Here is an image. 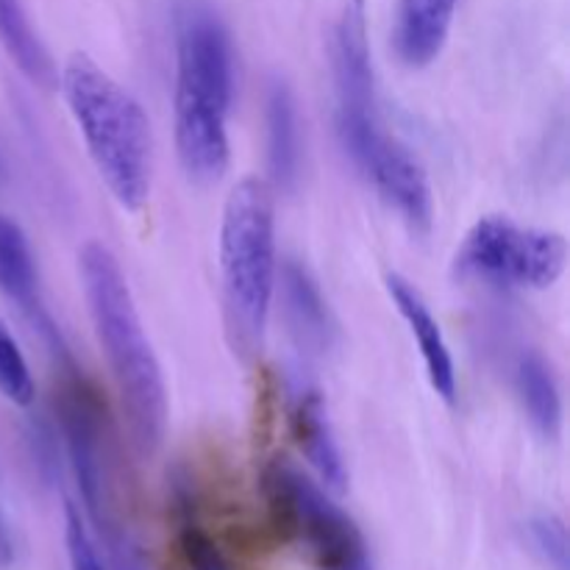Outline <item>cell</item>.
Returning <instances> with one entry per match:
<instances>
[{
  "instance_id": "1",
  "label": "cell",
  "mask_w": 570,
  "mask_h": 570,
  "mask_svg": "<svg viewBox=\"0 0 570 570\" xmlns=\"http://www.w3.org/2000/svg\"><path fill=\"white\" fill-rule=\"evenodd\" d=\"M83 298L134 445L142 456L159 451L167 429V387L137 301L106 245L89 243L78 254Z\"/></svg>"
},
{
  "instance_id": "2",
  "label": "cell",
  "mask_w": 570,
  "mask_h": 570,
  "mask_svg": "<svg viewBox=\"0 0 570 570\" xmlns=\"http://www.w3.org/2000/svg\"><path fill=\"white\" fill-rule=\"evenodd\" d=\"M56 83L111 198L128 212L142 209L154 176V137L142 104L87 53H72Z\"/></svg>"
},
{
  "instance_id": "3",
  "label": "cell",
  "mask_w": 570,
  "mask_h": 570,
  "mask_svg": "<svg viewBox=\"0 0 570 570\" xmlns=\"http://www.w3.org/2000/svg\"><path fill=\"white\" fill-rule=\"evenodd\" d=\"M234 92L232 39L212 11H193L176 39L173 128L181 170L195 184L220 181L228 170V111Z\"/></svg>"
},
{
  "instance_id": "4",
  "label": "cell",
  "mask_w": 570,
  "mask_h": 570,
  "mask_svg": "<svg viewBox=\"0 0 570 570\" xmlns=\"http://www.w3.org/2000/svg\"><path fill=\"white\" fill-rule=\"evenodd\" d=\"M278 282L273 189L243 178L228 193L220 223V284L228 343L239 360H256Z\"/></svg>"
},
{
  "instance_id": "5",
  "label": "cell",
  "mask_w": 570,
  "mask_h": 570,
  "mask_svg": "<svg viewBox=\"0 0 570 570\" xmlns=\"http://www.w3.org/2000/svg\"><path fill=\"white\" fill-rule=\"evenodd\" d=\"M267 527L276 540H304L317 570H373L356 523L284 460L262 473Z\"/></svg>"
},
{
  "instance_id": "6",
  "label": "cell",
  "mask_w": 570,
  "mask_h": 570,
  "mask_svg": "<svg viewBox=\"0 0 570 570\" xmlns=\"http://www.w3.org/2000/svg\"><path fill=\"white\" fill-rule=\"evenodd\" d=\"M462 278L507 289H546L568 265V243L554 232L529 228L510 217H482L456 250Z\"/></svg>"
},
{
  "instance_id": "7",
  "label": "cell",
  "mask_w": 570,
  "mask_h": 570,
  "mask_svg": "<svg viewBox=\"0 0 570 570\" xmlns=\"http://www.w3.org/2000/svg\"><path fill=\"white\" fill-rule=\"evenodd\" d=\"M337 137L379 198L415 232L432 226V187L415 156L382 126L379 109L337 111Z\"/></svg>"
},
{
  "instance_id": "8",
  "label": "cell",
  "mask_w": 570,
  "mask_h": 570,
  "mask_svg": "<svg viewBox=\"0 0 570 570\" xmlns=\"http://www.w3.org/2000/svg\"><path fill=\"white\" fill-rule=\"evenodd\" d=\"M0 293L20 309L45 340L48 351H53L61 360V365H70V354L61 340V332L56 328L53 317L45 309L42 293H39V276H37V262H33L31 245H28L26 232L17 226L11 217L0 215Z\"/></svg>"
},
{
  "instance_id": "9",
  "label": "cell",
  "mask_w": 570,
  "mask_h": 570,
  "mask_svg": "<svg viewBox=\"0 0 570 570\" xmlns=\"http://www.w3.org/2000/svg\"><path fill=\"white\" fill-rule=\"evenodd\" d=\"M387 293L390 298H393L399 315L404 317L412 340L417 343L429 384H432V390L440 399L451 404V401L456 399V367L438 317L432 315L426 298L417 293L415 284H410L404 276H399V273H390L387 276Z\"/></svg>"
},
{
  "instance_id": "10",
  "label": "cell",
  "mask_w": 570,
  "mask_h": 570,
  "mask_svg": "<svg viewBox=\"0 0 570 570\" xmlns=\"http://www.w3.org/2000/svg\"><path fill=\"white\" fill-rule=\"evenodd\" d=\"M276 284H282L284 321L298 348L309 356L326 354L334 345V321L312 273L298 262H287Z\"/></svg>"
},
{
  "instance_id": "11",
  "label": "cell",
  "mask_w": 570,
  "mask_h": 570,
  "mask_svg": "<svg viewBox=\"0 0 570 570\" xmlns=\"http://www.w3.org/2000/svg\"><path fill=\"white\" fill-rule=\"evenodd\" d=\"M460 0H399L395 53L406 67H426L443 53Z\"/></svg>"
},
{
  "instance_id": "12",
  "label": "cell",
  "mask_w": 570,
  "mask_h": 570,
  "mask_svg": "<svg viewBox=\"0 0 570 570\" xmlns=\"http://www.w3.org/2000/svg\"><path fill=\"white\" fill-rule=\"evenodd\" d=\"M289 426H293V438L298 443L301 454L309 460L321 482L332 493H343L348 484V473H345L343 454L334 440L332 423H328L326 404H323L321 393L315 390H301L298 399L293 401V412H289Z\"/></svg>"
},
{
  "instance_id": "13",
  "label": "cell",
  "mask_w": 570,
  "mask_h": 570,
  "mask_svg": "<svg viewBox=\"0 0 570 570\" xmlns=\"http://www.w3.org/2000/svg\"><path fill=\"white\" fill-rule=\"evenodd\" d=\"M267 167L282 189L293 187L301 170V131L293 89L276 81L267 92Z\"/></svg>"
},
{
  "instance_id": "14",
  "label": "cell",
  "mask_w": 570,
  "mask_h": 570,
  "mask_svg": "<svg viewBox=\"0 0 570 570\" xmlns=\"http://www.w3.org/2000/svg\"><path fill=\"white\" fill-rule=\"evenodd\" d=\"M0 45L33 87H53L59 72H56L53 59H50L39 33L33 31L22 0H0Z\"/></svg>"
},
{
  "instance_id": "15",
  "label": "cell",
  "mask_w": 570,
  "mask_h": 570,
  "mask_svg": "<svg viewBox=\"0 0 570 570\" xmlns=\"http://www.w3.org/2000/svg\"><path fill=\"white\" fill-rule=\"evenodd\" d=\"M515 393L529 423L543 438H557L562 423V399L551 365L540 354H523L515 362Z\"/></svg>"
},
{
  "instance_id": "16",
  "label": "cell",
  "mask_w": 570,
  "mask_h": 570,
  "mask_svg": "<svg viewBox=\"0 0 570 570\" xmlns=\"http://www.w3.org/2000/svg\"><path fill=\"white\" fill-rule=\"evenodd\" d=\"M176 512H178V554L187 570H232L223 557L220 546L209 532L195 521L193 488L181 482L176 488Z\"/></svg>"
},
{
  "instance_id": "17",
  "label": "cell",
  "mask_w": 570,
  "mask_h": 570,
  "mask_svg": "<svg viewBox=\"0 0 570 570\" xmlns=\"http://www.w3.org/2000/svg\"><path fill=\"white\" fill-rule=\"evenodd\" d=\"M0 395L14 406H31L37 395L31 367L3 321H0Z\"/></svg>"
},
{
  "instance_id": "18",
  "label": "cell",
  "mask_w": 570,
  "mask_h": 570,
  "mask_svg": "<svg viewBox=\"0 0 570 570\" xmlns=\"http://www.w3.org/2000/svg\"><path fill=\"white\" fill-rule=\"evenodd\" d=\"M527 538L534 554L549 570H568V532L557 515H534L527 523Z\"/></svg>"
},
{
  "instance_id": "19",
  "label": "cell",
  "mask_w": 570,
  "mask_h": 570,
  "mask_svg": "<svg viewBox=\"0 0 570 570\" xmlns=\"http://www.w3.org/2000/svg\"><path fill=\"white\" fill-rule=\"evenodd\" d=\"M65 546L70 570H106L98 554V546L89 538V529L83 523L81 512L72 504L65 507Z\"/></svg>"
},
{
  "instance_id": "20",
  "label": "cell",
  "mask_w": 570,
  "mask_h": 570,
  "mask_svg": "<svg viewBox=\"0 0 570 570\" xmlns=\"http://www.w3.org/2000/svg\"><path fill=\"white\" fill-rule=\"evenodd\" d=\"M11 554H14V549H11V534H9V527H6L3 515H0V566H9Z\"/></svg>"
},
{
  "instance_id": "21",
  "label": "cell",
  "mask_w": 570,
  "mask_h": 570,
  "mask_svg": "<svg viewBox=\"0 0 570 570\" xmlns=\"http://www.w3.org/2000/svg\"><path fill=\"white\" fill-rule=\"evenodd\" d=\"M6 178H9V167H6L3 150H0V187H3V184H6Z\"/></svg>"
}]
</instances>
